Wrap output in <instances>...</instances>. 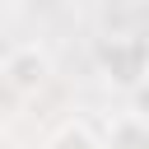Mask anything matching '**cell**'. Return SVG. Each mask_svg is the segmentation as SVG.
<instances>
[{
    "label": "cell",
    "mask_w": 149,
    "mask_h": 149,
    "mask_svg": "<svg viewBox=\"0 0 149 149\" xmlns=\"http://www.w3.org/2000/svg\"><path fill=\"white\" fill-rule=\"evenodd\" d=\"M0 149H14V144H9V135H0Z\"/></svg>",
    "instance_id": "277c9868"
},
{
    "label": "cell",
    "mask_w": 149,
    "mask_h": 149,
    "mask_svg": "<svg viewBox=\"0 0 149 149\" xmlns=\"http://www.w3.org/2000/svg\"><path fill=\"white\" fill-rule=\"evenodd\" d=\"M47 149H102L98 140H93V130L84 126V121H65L56 135H51V144Z\"/></svg>",
    "instance_id": "3957f363"
},
{
    "label": "cell",
    "mask_w": 149,
    "mask_h": 149,
    "mask_svg": "<svg viewBox=\"0 0 149 149\" xmlns=\"http://www.w3.org/2000/svg\"><path fill=\"white\" fill-rule=\"evenodd\" d=\"M112 149H144V116H140V112L116 116V126H112Z\"/></svg>",
    "instance_id": "7a4b0ae2"
},
{
    "label": "cell",
    "mask_w": 149,
    "mask_h": 149,
    "mask_svg": "<svg viewBox=\"0 0 149 149\" xmlns=\"http://www.w3.org/2000/svg\"><path fill=\"white\" fill-rule=\"evenodd\" d=\"M47 74H51V61H47V51H37V47H19V51L5 61V84L19 88V93L42 88Z\"/></svg>",
    "instance_id": "6da1fadb"
}]
</instances>
